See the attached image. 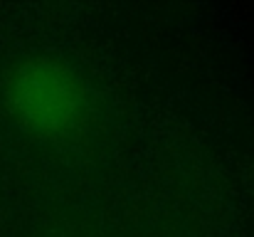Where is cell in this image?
<instances>
[{"label": "cell", "instance_id": "1", "mask_svg": "<svg viewBox=\"0 0 254 237\" xmlns=\"http://www.w3.org/2000/svg\"><path fill=\"white\" fill-rule=\"evenodd\" d=\"M12 116L32 134L60 139L72 134L86 116V91L67 67L52 60L20 65L5 86Z\"/></svg>", "mask_w": 254, "mask_h": 237}]
</instances>
